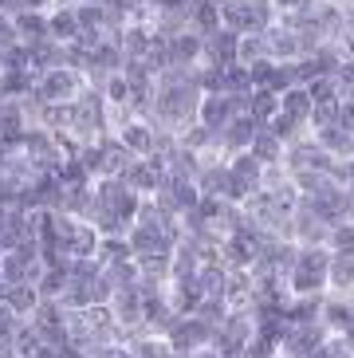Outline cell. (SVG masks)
Masks as SVG:
<instances>
[{
	"instance_id": "7",
	"label": "cell",
	"mask_w": 354,
	"mask_h": 358,
	"mask_svg": "<svg viewBox=\"0 0 354 358\" xmlns=\"http://www.w3.org/2000/svg\"><path fill=\"white\" fill-rule=\"evenodd\" d=\"M232 118H236V110H232L229 95H201V106H197V122L201 127H208L213 134H220Z\"/></svg>"
},
{
	"instance_id": "4",
	"label": "cell",
	"mask_w": 354,
	"mask_h": 358,
	"mask_svg": "<svg viewBox=\"0 0 354 358\" xmlns=\"http://www.w3.org/2000/svg\"><path fill=\"white\" fill-rule=\"evenodd\" d=\"M122 181H126V189L138 193V197H154V193H162V181H166V173H162V169H157L150 158H146V162L134 158L130 166H126Z\"/></svg>"
},
{
	"instance_id": "10",
	"label": "cell",
	"mask_w": 354,
	"mask_h": 358,
	"mask_svg": "<svg viewBox=\"0 0 354 358\" xmlns=\"http://www.w3.org/2000/svg\"><path fill=\"white\" fill-rule=\"evenodd\" d=\"M94 260L103 264V268H118V264L134 260V248H130V241H126V236H103V241H99Z\"/></svg>"
},
{
	"instance_id": "21",
	"label": "cell",
	"mask_w": 354,
	"mask_h": 358,
	"mask_svg": "<svg viewBox=\"0 0 354 358\" xmlns=\"http://www.w3.org/2000/svg\"><path fill=\"white\" fill-rule=\"evenodd\" d=\"M193 358H220V355H217V350H213V347H208V350H197V355H193Z\"/></svg>"
},
{
	"instance_id": "16",
	"label": "cell",
	"mask_w": 354,
	"mask_h": 358,
	"mask_svg": "<svg viewBox=\"0 0 354 358\" xmlns=\"http://www.w3.org/2000/svg\"><path fill=\"white\" fill-rule=\"evenodd\" d=\"M268 130L280 138L283 146H292V142H299V138H303V130H307V127H303L299 118H292V115H283V110H280V115L268 122Z\"/></svg>"
},
{
	"instance_id": "12",
	"label": "cell",
	"mask_w": 354,
	"mask_h": 358,
	"mask_svg": "<svg viewBox=\"0 0 354 358\" xmlns=\"http://www.w3.org/2000/svg\"><path fill=\"white\" fill-rule=\"evenodd\" d=\"M311 95H307V87H288L280 95V110L283 115H292V118H299L303 127H307V118H311Z\"/></svg>"
},
{
	"instance_id": "11",
	"label": "cell",
	"mask_w": 354,
	"mask_h": 358,
	"mask_svg": "<svg viewBox=\"0 0 354 358\" xmlns=\"http://www.w3.org/2000/svg\"><path fill=\"white\" fill-rule=\"evenodd\" d=\"M327 284H331V295H354V256H331Z\"/></svg>"
},
{
	"instance_id": "19",
	"label": "cell",
	"mask_w": 354,
	"mask_h": 358,
	"mask_svg": "<svg viewBox=\"0 0 354 358\" xmlns=\"http://www.w3.org/2000/svg\"><path fill=\"white\" fill-rule=\"evenodd\" d=\"M20 323H24V319L16 315L4 299H0V343H12V338H16V331H20Z\"/></svg>"
},
{
	"instance_id": "17",
	"label": "cell",
	"mask_w": 354,
	"mask_h": 358,
	"mask_svg": "<svg viewBox=\"0 0 354 358\" xmlns=\"http://www.w3.org/2000/svg\"><path fill=\"white\" fill-rule=\"evenodd\" d=\"M24 275H28V264L20 260V252H4L0 256V280H4V287L24 284Z\"/></svg>"
},
{
	"instance_id": "1",
	"label": "cell",
	"mask_w": 354,
	"mask_h": 358,
	"mask_svg": "<svg viewBox=\"0 0 354 358\" xmlns=\"http://www.w3.org/2000/svg\"><path fill=\"white\" fill-rule=\"evenodd\" d=\"M83 91H87L83 75L71 71V67H52V71H43L40 83H36V95L48 106H71Z\"/></svg>"
},
{
	"instance_id": "8",
	"label": "cell",
	"mask_w": 354,
	"mask_h": 358,
	"mask_svg": "<svg viewBox=\"0 0 354 358\" xmlns=\"http://www.w3.org/2000/svg\"><path fill=\"white\" fill-rule=\"evenodd\" d=\"M12 28H16V40H20L24 48H31V43H43V40H48V12H28V8H20L16 16H12Z\"/></svg>"
},
{
	"instance_id": "2",
	"label": "cell",
	"mask_w": 354,
	"mask_h": 358,
	"mask_svg": "<svg viewBox=\"0 0 354 358\" xmlns=\"http://www.w3.org/2000/svg\"><path fill=\"white\" fill-rule=\"evenodd\" d=\"M213 327L205 323V319H197V315H181L174 323V331H169V347L174 350H181V355H197V350H208L213 347Z\"/></svg>"
},
{
	"instance_id": "22",
	"label": "cell",
	"mask_w": 354,
	"mask_h": 358,
	"mask_svg": "<svg viewBox=\"0 0 354 358\" xmlns=\"http://www.w3.org/2000/svg\"><path fill=\"white\" fill-rule=\"evenodd\" d=\"M327 4H339V0H327Z\"/></svg>"
},
{
	"instance_id": "14",
	"label": "cell",
	"mask_w": 354,
	"mask_h": 358,
	"mask_svg": "<svg viewBox=\"0 0 354 358\" xmlns=\"http://www.w3.org/2000/svg\"><path fill=\"white\" fill-rule=\"evenodd\" d=\"M248 115L260 122V127H268L271 118L280 115V95L276 91H264V87H256L252 91V106H248Z\"/></svg>"
},
{
	"instance_id": "15",
	"label": "cell",
	"mask_w": 354,
	"mask_h": 358,
	"mask_svg": "<svg viewBox=\"0 0 354 358\" xmlns=\"http://www.w3.org/2000/svg\"><path fill=\"white\" fill-rule=\"evenodd\" d=\"M327 248H331V256H354V221L331 224V232H327Z\"/></svg>"
},
{
	"instance_id": "3",
	"label": "cell",
	"mask_w": 354,
	"mask_h": 358,
	"mask_svg": "<svg viewBox=\"0 0 354 358\" xmlns=\"http://www.w3.org/2000/svg\"><path fill=\"white\" fill-rule=\"evenodd\" d=\"M115 138L130 150V154H134V158H142V162L157 154V127L150 122V118H130L126 127L115 130Z\"/></svg>"
},
{
	"instance_id": "5",
	"label": "cell",
	"mask_w": 354,
	"mask_h": 358,
	"mask_svg": "<svg viewBox=\"0 0 354 358\" xmlns=\"http://www.w3.org/2000/svg\"><path fill=\"white\" fill-rule=\"evenodd\" d=\"M111 311H115V323L122 327V335H130V331H138V327H146V311H142V295H138V287H122V292H115Z\"/></svg>"
},
{
	"instance_id": "13",
	"label": "cell",
	"mask_w": 354,
	"mask_h": 358,
	"mask_svg": "<svg viewBox=\"0 0 354 358\" xmlns=\"http://www.w3.org/2000/svg\"><path fill=\"white\" fill-rule=\"evenodd\" d=\"M4 303H8L20 319H31V311L40 307V292H36L31 284H16V287H8V292H4Z\"/></svg>"
},
{
	"instance_id": "20",
	"label": "cell",
	"mask_w": 354,
	"mask_h": 358,
	"mask_svg": "<svg viewBox=\"0 0 354 358\" xmlns=\"http://www.w3.org/2000/svg\"><path fill=\"white\" fill-rule=\"evenodd\" d=\"M20 8H28V12H43V8H55V0H20Z\"/></svg>"
},
{
	"instance_id": "9",
	"label": "cell",
	"mask_w": 354,
	"mask_h": 358,
	"mask_svg": "<svg viewBox=\"0 0 354 358\" xmlns=\"http://www.w3.org/2000/svg\"><path fill=\"white\" fill-rule=\"evenodd\" d=\"M283 150H288V146H283L280 138L271 134L268 127H260V134H256V142H252L248 154L260 162V166H283Z\"/></svg>"
},
{
	"instance_id": "6",
	"label": "cell",
	"mask_w": 354,
	"mask_h": 358,
	"mask_svg": "<svg viewBox=\"0 0 354 358\" xmlns=\"http://www.w3.org/2000/svg\"><path fill=\"white\" fill-rule=\"evenodd\" d=\"M319 323L331 331V335H346L354 327V303L351 295H323V315H319Z\"/></svg>"
},
{
	"instance_id": "18",
	"label": "cell",
	"mask_w": 354,
	"mask_h": 358,
	"mask_svg": "<svg viewBox=\"0 0 354 358\" xmlns=\"http://www.w3.org/2000/svg\"><path fill=\"white\" fill-rule=\"evenodd\" d=\"M307 95H311V103H339V83H334V75H319L315 83H307Z\"/></svg>"
}]
</instances>
